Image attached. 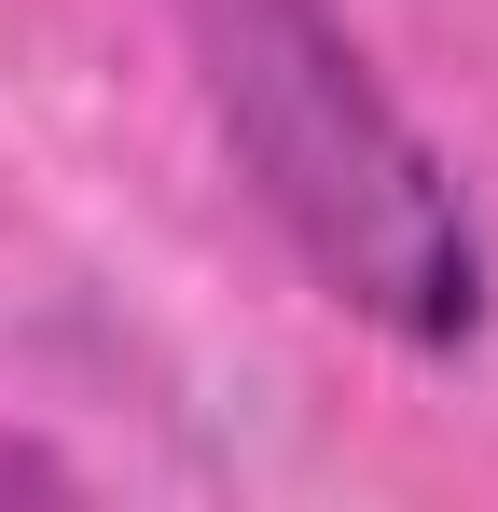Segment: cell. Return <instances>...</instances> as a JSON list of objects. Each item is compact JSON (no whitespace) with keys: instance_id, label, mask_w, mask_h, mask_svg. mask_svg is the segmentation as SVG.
<instances>
[{"instance_id":"cell-1","label":"cell","mask_w":498,"mask_h":512,"mask_svg":"<svg viewBox=\"0 0 498 512\" xmlns=\"http://www.w3.org/2000/svg\"><path fill=\"white\" fill-rule=\"evenodd\" d=\"M166 28L291 263L402 360H457L485 333V222L457 167L415 139V111L374 84L346 14L332 0H166Z\"/></svg>"}]
</instances>
